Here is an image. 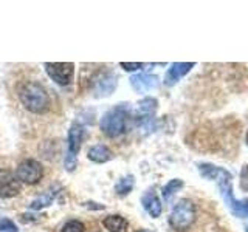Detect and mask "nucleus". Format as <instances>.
<instances>
[{"mask_svg": "<svg viewBox=\"0 0 248 232\" xmlns=\"http://www.w3.org/2000/svg\"><path fill=\"white\" fill-rule=\"evenodd\" d=\"M182 188H183L182 180H170L165 188H163V197H165V200L169 201L170 198H172V195H175V193Z\"/></svg>", "mask_w": 248, "mask_h": 232, "instance_id": "17", "label": "nucleus"}, {"mask_svg": "<svg viewBox=\"0 0 248 232\" xmlns=\"http://www.w3.org/2000/svg\"><path fill=\"white\" fill-rule=\"evenodd\" d=\"M53 198H54V192H53V190H48L46 193H44V195L37 197L30 206H31V209H36V211H39V209H42V207H45V206H50V204H51V201H53Z\"/></svg>", "mask_w": 248, "mask_h": 232, "instance_id": "18", "label": "nucleus"}, {"mask_svg": "<svg viewBox=\"0 0 248 232\" xmlns=\"http://www.w3.org/2000/svg\"><path fill=\"white\" fill-rule=\"evenodd\" d=\"M89 160L95 161V162H106L112 158V152L108 149L107 145H103V144H98L95 147H92L87 153Z\"/></svg>", "mask_w": 248, "mask_h": 232, "instance_id": "14", "label": "nucleus"}, {"mask_svg": "<svg viewBox=\"0 0 248 232\" xmlns=\"http://www.w3.org/2000/svg\"><path fill=\"white\" fill-rule=\"evenodd\" d=\"M140 232H151V231H140Z\"/></svg>", "mask_w": 248, "mask_h": 232, "instance_id": "23", "label": "nucleus"}, {"mask_svg": "<svg viewBox=\"0 0 248 232\" xmlns=\"http://www.w3.org/2000/svg\"><path fill=\"white\" fill-rule=\"evenodd\" d=\"M247 144H248V133H247Z\"/></svg>", "mask_w": 248, "mask_h": 232, "instance_id": "24", "label": "nucleus"}, {"mask_svg": "<svg viewBox=\"0 0 248 232\" xmlns=\"http://www.w3.org/2000/svg\"><path fill=\"white\" fill-rule=\"evenodd\" d=\"M19 181H23L27 184H36L42 180L44 176V167L36 160H25L17 166V172H16Z\"/></svg>", "mask_w": 248, "mask_h": 232, "instance_id": "5", "label": "nucleus"}, {"mask_svg": "<svg viewBox=\"0 0 248 232\" xmlns=\"http://www.w3.org/2000/svg\"><path fill=\"white\" fill-rule=\"evenodd\" d=\"M104 228L108 232H126L127 231V221L120 215H108L103 220Z\"/></svg>", "mask_w": 248, "mask_h": 232, "instance_id": "13", "label": "nucleus"}, {"mask_svg": "<svg viewBox=\"0 0 248 232\" xmlns=\"http://www.w3.org/2000/svg\"><path fill=\"white\" fill-rule=\"evenodd\" d=\"M45 72L59 85H68L73 79L75 65L72 62H48L45 64Z\"/></svg>", "mask_w": 248, "mask_h": 232, "instance_id": "6", "label": "nucleus"}, {"mask_svg": "<svg viewBox=\"0 0 248 232\" xmlns=\"http://www.w3.org/2000/svg\"><path fill=\"white\" fill-rule=\"evenodd\" d=\"M141 201H143V207L146 209L147 212H149L151 217H154V218L160 217V214H161V203H160V200L157 197V193H155L152 189L147 190L144 193Z\"/></svg>", "mask_w": 248, "mask_h": 232, "instance_id": "12", "label": "nucleus"}, {"mask_svg": "<svg viewBox=\"0 0 248 232\" xmlns=\"http://www.w3.org/2000/svg\"><path fill=\"white\" fill-rule=\"evenodd\" d=\"M130 84L137 93H147L158 85V77L154 74H135L130 77Z\"/></svg>", "mask_w": 248, "mask_h": 232, "instance_id": "9", "label": "nucleus"}, {"mask_svg": "<svg viewBox=\"0 0 248 232\" xmlns=\"http://www.w3.org/2000/svg\"><path fill=\"white\" fill-rule=\"evenodd\" d=\"M157 110V101L154 98H144L138 102V118L140 119H149Z\"/></svg>", "mask_w": 248, "mask_h": 232, "instance_id": "15", "label": "nucleus"}, {"mask_svg": "<svg viewBox=\"0 0 248 232\" xmlns=\"http://www.w3.org/2000/svg\"><path fill=\"white\" fill-rule=\"evenodd\" d=\"M61 232H84V224L78 220H70L64 224Z\"/></svg>", "mask_w": 248, "mask_h": 232, "instance_id": "19", "label": "nucleus"}, {"mask_svg": "<svg viewBox=\"0 0 248 232\" xmlns=\"http://www.w3.org/2000/svg\"><path fill=\"white\" fill-rule=\"evenodd\" d=\"M116 87V77L112 73H99L93 82V95L96 96H107Z\"/></svg>", "mask_w": 248, "mask_h": 232, "instance_id": "8", "label": "nucleus"}, {"mask_svg": "<svg viewBox=\"0 0 248 232\" xmlns=\"http://www.w3.org/2000/svg\"><path fill=\"white\" fill-rule=\"evenodd\" d=\"M20 192V181L13 172L0 169V197L11 198Z\"/></svg>", "mask_w": 248, "mask_h": 232, "instance_id": "7", "label": "nucleus"}, {"mask_svg": "<svg viewBox=\"0 0 248 232\" xmlns=\"http://www.w3.org/2000/svg\"><path fill=\"white\" fill-rule=\"evenodd\" d=\"M196 220V207H194L191 200H180L174 206L172 212L169 217L170 226L177 231H185L188 229Z\"/></svg>", "mask_w": 248, "mask_h": 232, "instance_id": "4", "label": "nucleus"}, {"mask_svg": "<svg viewBox=\"0 0 248 232\" xmlns=\"http://www.w3.org/2000/svg\"><path fill=\"white\" fill-rule=\"evenodd\" d=\"M82 138H84V127L79 124H73L68 130V153L76 157L78 152L81 149L82 144Z\"/></svg>", "mask_w": 248, "mask_h": 232, "instance_id": "11", "label": "nucleus"}, {"mask_svg": "<svg viewBox=\"0 0 248 232\" xmlns=\"http://www.w3.org/2000/svg\"><path fill=\"white\" fill-rule=\"evenodd\" d=\"M240 188L244 190H248V166H245L240 172Z\"/></svg>", "mask_w": 248, "mask_h": 232, "instance_id": "21", "label": "nucleus"}, {"mask_svg": "<svg viewBox=\"0 0 248 232\" xmlns=\"http://www.w3.org/2000/svg\"><path fill=\"white\" fill-rule=\"evenodd\" d=\"M0 232H17V226L8 218H0Z\"/></svg>", "mask_w": 248, "mask_h": 232, "instance_id": "20", "label": "nucleus"}, {"mask_svg": "<svg viewBox=\"0 0 248 232\" xmlns=\"http://www.w3.org/2000/svg\"><path fill=\"white\" fill-rule=\"evenodd\" d=\"M19 98L27 110L33 113H44L50 107V98L46 90L37 82H27L19 90Z\"/></svg>", "mask_w": 248, "mask_h": 232, "instance_id": "2", "label": "nucleus"}, {"mask_svg": "<svg viewBox=\"0 0 248 232\" xmlns=\"http://www.w3.org/2000/svg\"><path fill=\"white\" fill-rule=\"evenodd\" d=\"M247 232H248V228H247Z\"/></svg>", "mask_w": 248, "mask_h": 232, "instance_id": "25", "label": "nucleus"}, {"mask_svg": "<svg viewBox=\"0 0 248 232\" xmlns=\"http://www.w3.org/2000/svg\"><path fill=\"white\" fill-rule=\"evenodd\" d=\"M121 67L126 70V72H135V70L141 68L143 64H127V62H121Z\"/></svg>", "mask_w": 248, "mask_h": 232, "instance_id": "22", "label": "nucleus"}, {"mask_svg": "<svg viewBox=\"0 0 248 232\" xmlns=\"http://www.w3.org/2000/svg\"><path fill=\"white\" fill-rule=\"evenodd\" d=\"M192 67H194L192 62H188V64H186V62H175V64H172L170 68L168 70L166 77H165V84L174 85L177 81H180Z\"/></svg>", "mask_w": 248, "mask_h": 232, "instance_id": "10", "label": "nucleus"}, {"mask_svg": "<svg viewBox=\"0 0 248 232\" xmlns=\"http://www.w3.org/2000/svg\"><path fill=\"white\" fill-rule=\"evenodd\" d=\"M129 108L124 105H118L112 108L110 112H107L103 119H101V130L103 133H106L107 136L116 138L123 133L127 131V126H129Z\"/></svg>", "mask_w": 248, "mask_h": 232, "instance_id": "3", "label": "nucleus"}, {"mask_svg": "<svg viewBox=\"0 0 248 232\" xmlns=\"http://www.w3.org/2000/svg\"><path fill=\"white\" fill-rule=\"evenodd\" d=\"M200 174L208 180H214L220 189V195L225 203L231 209V212L236 217H248V201H237L232 198V183L228 170L216 167L213 164H200Z\"/></svg>", "mask_w": 248, "mask_h": 232, "instance_id": "1", "label": "nucleus"}, {"mask_svg": "<svg viewBox=\"0 0 248 232\" xmlns=\"http://www.w3.org/2000/svg\"><path fill=\"white\" fill-rule=\"evenodd\" d=\"M132 188H134V176H124L116 183L115 192L123 197V195H127V193L132 190Z\"/></svg>", "mask_w": 248, "mask_h": 232, "instance_id": "16", "label": "nucleus"}]
</instances>
